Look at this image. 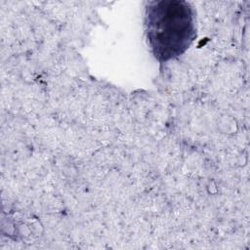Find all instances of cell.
<instances>
[{
    "label": "cell",
    "mask_w": 250,
    "mask_h": 250,
    "mask_svg": "<svg viewBox=\"0 0 250 250\" xmlns=\"http://www.w3.org/2000/svg\"><path fill=\"white\" fill-rule=\"evenodd\" d=\"M145 26L150 50L161 62L183 55L196 35L194 11L186 1L149 2Z\"/></svg>",
    "instance_id": "1"
}]
</instances>
